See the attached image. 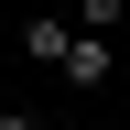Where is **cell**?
I'll return each instance as SVG.
<instances>
[{
    "mask_svg": "<svg viewBox=\"0 0 130 130\" xmlns=\"http://www.w3.org/2000/svg\"><path fill=\"white\" fill-rule=\"evenodd\" d=\"M108 65H119V54H108V32H76V54H65L54 76H65L76 98H98V87H108Z\"/></svg>",
    "mask_w": 130,
    "mask_h": 130,
    "instance_id": "1",
    "label": "cell"
},
{
    "mask_svg": "<svg viewBox=\"0 0 130 130\" xmlns=\"http://www.w3.org/2000/svg\"><path fill=\"white\" fill-rule=\"evenodd\" d=\"M22 54H32V65H65L76 32H65V22H22Z\"/></svg>",
    "mask_w": 130,
    "mask_h": 130,
    "instance_id": "2",
    "label": "cell"
},
{
    "mask_svg": "<svg viewBox=\"0 0 130 130\" xmlns=\"http://www.w3.org/2000/svg\"><path fill=\"white\" fill-rule=\"evenodd\" d=\"M0 130H32V119H22V108H0Z\"/></svg>",
    "mask_w": 130,
    "mask_h": 130,
    "instance_id": "3",
    "label": "cell"
}]
</instances>
